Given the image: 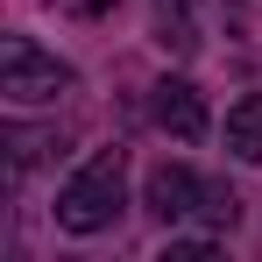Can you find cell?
I'll return each mask as SVG.
<instances>
[{
	"label": "cell",
	"mask_w": 262,
	"mask_h": 262,
	"mask_svg": "<svg viewBox=\"0 0 262 262\" xmlns=\"http://www.w3.org/2000/svg\"><path fill=\"white\" fill-rule=\"evenodd\" d=\"M71 85H78L71 64L43 57L29 36H7V43H0V92H7L14 106H50V99H64Z\"/></svg>",
	"instance_id": "obj_2"
},
{
	"label": "cell",
	"mask_w": 262,
	"mask_h": 262,
	"mask_svg": "<svg viewBox=\"0 0 262 262\" xmlns=\"http://www.w3.org/2000/svg\"><path fill=\"white\" fill-rule=\"evenodd\" d=\"M149 114H156V128L177 135V142H199V135H206V99H199L191 78H163L156 99H149Z\"/></svg>",
	"instance_id": "obj_3"
},
{
	"label": "cell",
	"mask_w": 262,
	"mask_h": 262,
	"mask_svg": "<svg viewBox=\"0 0 262 262\" xmlns=\"http://www.w3.org/2000/svg\"><path fill=\"white\" fill-rule=\"evenodd\" d=\"M199 199H206V184L184 170V163H156V170H149V213H156V220L199 213Z\"/></svg>",
	"instance_id": "obj_4"
},
{
	"label": "cell",
	"mask_w": 262,
	"mask_h": 262,
	"mask_svg": "<svg viewBox=\"0 0 262 262\" xmlns=\"http://www.w3.org/2000/svg\"><path fill=\"white\" fill-rule=\"evenodd\" d=\"M199 213L213 220V227H234V220H241V199H234L227 184H206V199H199Z\"/></svg>",
	"instance_id": "obj_7"
},
{
	"label": "cell",
	"mask_w": 262,
	"mask_h": 262,
	"mask_svg": "<svg viewBox=\"0 0 262 262\" xmlns=\"http://www.w3.org/2000/svg\"><path fill=\"white\" fill-rule=\"evenodd\" d=\"M156 43L163 50H199V21H191V0H156Z\"/></svg>",
	"instance_id": "obj_6"
},
{
	"label": "cell",
	"mask_w": 262,
	"mask_h": 262,
	"mask_svg": "<svg viewBox=\"0 0 262 262\" xmlns=\"http://www.w3.org/2000/svg\"><path fill=\"white\" fill-rule=\"evenodd\" d=\"M128 206V156L99 149L85 170H71V184L57 191V227L64 234H106Z\"/></svg>",
	"instance_id": "obj_1"
},
{
	"label": "cell",
	"mask_w": 262,
	"mask_h": 262,
	"mask_svg": "<svg viewBox=\"0 0 262 262\" xmlns=\"http://www.w3.org/2000/svg\"><path fill=\"white\" fill-rule=\"evenodd\" d=\"M227 149H234L241 163H262V92L234 99V114H227Z\"/></svg>",
	"instance_id": "obj_5"
}]
</instances>
